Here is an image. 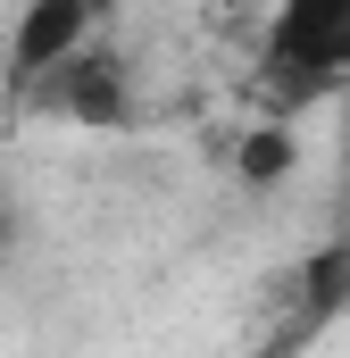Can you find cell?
Returning a JSON list of instances; mask_svg holds the SVG:
<instances>
[{
	"label": "cell",
	"instance_id": "obj_2",
	"mask_svg": "<svg viewBox=\"0 0 350 358\" xmlns=\"http://www.w3.org/2000/svg\"><path fill=\"white\" fill-rule=\"evenodd\" d=\"M100 17H108V0H25L17 25H8V92H25L59 59H76L100 34Z\"/></svg>",
	"mask_w": 350,
	"mask_h": 358
},
{
	"label": "cell",
	"instance_id": "obj_4",
	"mask_svg": "<svg viewBox=\"0 0 350 358\" xmlns=\"http://www.w3.org/2000/svg\"><path fill=\"white\" fill-rule=\"evenodd\" d=\"M17 242V208H8V192H0V250Z\"/></svg>",
	"mask_w": 350,
	"mask_h": 358
},
{
	"label": "cell",
	"instance_id": "obj_7",
	"mask_svg": "<svg viewBox=\"0 0 350 358\" xmlns=\"http://www.w3.org/2000/svg\"><path fill=\"white\" fill-rule=\"evenodd\" d=\"M342 176H350V134H342Z\"/></svg>",
	"mask_w": 350,
	"mask_h": 358
},
{
	"label": "cell",
	"instance_id": "obj_1",
	"mask_svg": "<svg viewBox=\"0 0 350 358\" xmlns=\"http://www.w3.org/2000/svg\"><path fill=\"white\" fill-rule=\"evenodd\" d=\"M17 100L42 108V117H67L84 134H125L134 125V76H125V59L108 42H84L76 59H59L50 76H34Z\"/></svg>",
	"mask_w": 350,
	"mask_h": 358
},
{
	"label": "cell",
	"instance_id": "obj_3",
	"mask_svg": "<svg viewBox=\"0 0 350 358\" xmlns=\"http://www.w3.org/2000/svg\"><path fill=\"white\" fill-rule=\"evenodd\" d=\"M292 167H300V142H292V125H284V117H267V125H251V134L234 142V176L259 183V192H267V183H284Z\"/></svg>",
	"mask_w": 350,
	"mask_h": 358
},
{
	"label": "cell",
	"instance_id": "obj_6",
	"mask_svg": "<svg viewBox=\"0 0 350 358\" xmlns=\"http://www.w3.org/2000/svg\"><path fill=\"white\" fill-rule=\"evenodd\" d=\"M342 317H350V267H342Z\"/></svg>",
	"mask_w": 350,
	"mask_h": 358
},
{
	"label": "cell",
	"instance_id": "obj_5",
	"mask_svg": "<svg viewBox=\"0 0 350 358\" xmlns=\"http://www.w3.org/2000/svg\"><path fill=\"white\" fill-rule=\"evenodd\" d=\"M342 67H350V8H342Z\"/></svg>",
	"mask_w": 350,
	"mask_h": 358
}]
</instances>
